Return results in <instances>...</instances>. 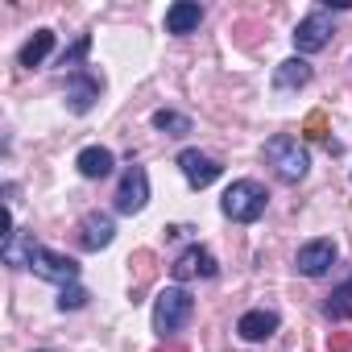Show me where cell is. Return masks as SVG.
I'll list each match as a JSON object with an SVG mask.
<instances>
[{
    "instance_id": "cell-1",
    "label": "cell",
    "mask_w": 352,
    "mask_h": 352,
    "mask_svg": "<svg viewBox=\"0 0 352 352\" xmlns=\"http://www.w3.org/2000/svg\"><path fill=\"white\" fill-rule=\"evenodd\" d=\"M195 315V298L183 290V286H166L157 298H153V331L162 340H174Z\"/></svg>"
},
{
    "instance_id": "cell-2",
    "label": "cell",
    "mask_w": 352,
    "mask_h": 352,
    "mask_svg": "<svg viewBox=\"0 0 352 352\" xmlns=\"http://www.w3.org/2000/svg\"><path fill=\"white\" fill-rule=\"evenodd\" d=\"M265 204H270V191H265L261 183H253V179H241V183H232V187L224 191L220 212H224L232 224H253V220L265 216Z\"/></svg>"
},
{
    "instance_id": "cell-3",
    "label": "cell",
    "mask_w": 352,
    "mask_h": 352,
    "mask_svg": "<svg viewBox=\"0 0 352 352\" xmlns=\"http://www.w3.org/2000/svg\"><path fill=\"white\" fill-rule=\"evenodd\" d=\"M261 157L274 166V174H278L282 183H298V179H307V166H311L307 149H302L294 137H286V133L270 137V141H265V149H261Z\"/></svg>"
},
{
    "instance_id": "cell-4",
    "label": "cell",
    "mask_w": 352,
    "mask_h": 352,
    "mask_svg": "<svg viewBox=\"0 0 352 352\" xmlns=\"http://www.w3.org/2000/svg\"><path fill=\"white\" fill-rule=\"evenodd\" d=\"M100 96H104V79H100L96 71H87V67L67 71V108H71L75 116H87Z\"/></svg>"
},
{
    "instance_id": "cell-5",
    "label": "cell",
    "mask_w": 352,
    "mask_h": 352,
    "mask_svg": "<svg viewBox=\"0 0 352 352\" xmlns=\"http://www.w3.org/2000/svg\"><path fill=\"white\" fill-rule=\"evenodd\" d=\"M149 204V174H145V166H124V174H120V187H116V212L120 216H137L141 208Z\"/></svg>"
},
{
    "instance_id": "cell-6",
    "label": "cell",
    "mask_w": 352,
    "mask_h": 352,
    "mask_svg": "<svg viewBox=\"0 0 352 352\" xmlns=\"http://www.w3.org/2000/svg\"><path fill=\"white\" fill-rule=\"evenodd\" d=\"M290 38H294V50H298V58H302V54H319V50L331 42V17H327V9H315V13H307Z\"/></svg>"
},
{
    "instance_id": "cell-7",
    "label": "cell",
    "mask_w": 352,
    "mask_h": 352,
    "mask_svg": "<svg viewBox=\"0 0 352 352\" xmlns=\"http://www.w3.org/2000/svg\"><path fill=\"white\" fill-rule=\"evenodd\" d=\"M220 274V265H216V257L204 249V245H191V249H183L179 257H174V265H170V278L174 282H191V278H216Z\"/></svg>"
},
{
    "instance_id": "cell-8",
    "label": "cell",
    "mask_w": 352,
    "mask_h": 352,
    "mask_svg": "<svg viewBox=\"0 0 352 352\" xmlns=\"http://www.w3.org/2000/svg\"><path fill=\"white\" fill-rule=\"evenodd\" d=\"M179 170H183V179H187L195 191L212 187V183L220 179V174H224V166H220L216 157L199 153V149H183V153H179Z\"/></svg>"
},
{
    "instance_id": "cell-9",
    "label": "cell",
    "mask_w": 352,
    "mask_h": 352,
    "mask_svg": "<svg viewBox=\"0 0 352 352\" xmlns=\"http://www.w3.org/2000/svg\"><path fill=\"white\" fill-rule=\"evenodd\" d=\"M112 241H116V224H112L108 212H87V216L79 220V249L100 253V249H108Z\"/></svg>"
},
{
    "instance_id": "cell-10",
    "label": "cell",
    "mask_w": 352,
    "mask_h": 352,
    "mask_svg": "<svg viewBox=\"0 0 352 352\" xmlns=\"http://www.w3.org/2000/svg\"><path fill=\"white\" fill-rule=\"evenodd\" d=\"M331 265H336V245L331 241H307L294 257V270L302 278H323Z\"/></svg>"
},
{
    "instance_id": "cell-11",
    "label": "cell",
    "mask_w": 352,
    "mask_h": 352,
    "mask_svg": "<svg viewBox=\"0 0 352 352\" xmlns=\"http://www.w3.org/2000/svg\"><path fill=\"white\" fill-rule=\"evenodd\" d=\"M204 25V5H195V0H179V5L166 9V34L174 38H187Z\"/></svg>"
},
{
    "instance_id": "cell-12",
    "label": "cell",
    "mask_w": 352,
    "mask_h": 352,
    "mask_svg": "<svg viewBox=\"0 0 352 352\" xmlns=\"http://www.w3.org/2000/svg\"><path fill=\"white\" fill-rule=\"evenodd\" d=\"M274 331H278V311L257 307V311H245V315L236 319V336L249 340V344H261V340H270Z\"/></svg>"
},
{
    "instance_id": "cell-13",
    "label": "cell",
    "mask_w": 352,
    "mask_h": 352,
    "mask_svg": "<svg viewBox=\"0 0 352 352\" xmlns=\"http://www.w3.org/2000/svg\"><path fill=\"white\" fill-rule=\"evenodd\" d=\"M75 166H79L83 179H108L112 166H116V157H112V149H104V145H87V149H79Z\"/></svg>"
},
{
    "instance_id": "cell-14",
    "label": "cell",
    "mask_w": 352,
    "mask_h": 352,
    "mask_svg": "<svg viewBox=\"0 0 352 352\" xmlns=\"http://www.w3.org/2000/svg\"><path fill=\"white\" fill-rule=\"evenodd\" d=\"M311 83V63L307 58H286V63H278L274 67V87L278 91H298V87H307Z\"/></svg>"
},
{
    "instance_id": "cell-15",
    "label": "cell",
    "mask_w": 352,
    "mask_h": 352,
    "mask_svg": "<svg viewBox=\"0 0 352 352\" xmlns=\"http://www.w3.org/2000/svg\"><path fill=\"white\" fill-rule=\"evenodd\" d=\"M129 265H133V302H141L145 286H149L153 274H157V257H153L149 249H137V253L129 257Z\"/></svg>"
},
{
    "instance_id": "cell-16",
    "label": "cell",
    "mask_w": 352,
    "mask_h": 352,
    "mask_svg": "<svg viewBox=\"0 0 352 352\" xmlns=\"http://www.w3.org/2000/svg\"><path fill=\"white\" fill-rule=\"evenodd\" d=\"M50 50H54V30H38V34L21 46L17 63H21V67H42V63L50 58Z\"/></svg>"
},
{
    "instance_id": "cell-17",
    "label": "cell",
    "mask_w": 352,
    "mask_h": 352,
    "mask_svg": "<svg viewBox=\"0 0 352 352\" xmlns=\"http://www.w3.org/2000/svg\"><path fill=\"white\" fill-rule=\"evenodd\" d=\"M153 129H162L166 137H187V133H191V116L170 112V108H157V112H153Z\"/></svg>"
},
{
    "instance_id": "cell-18",
    "label": "cell",
    "mask_w": 352,
    "mask_h": 352,
    "mask_svg": "<svg viewBox=\"0 0 352 352\" xmlns=\"http://www.w3.org/2000/svg\"><path fill=\"white\" fill-rule=\"evenodd\" d=\"M352 315V278L340 286V290H331V298H327V319H348Z\"/></svg>"
},
{
    "instance_id": "cell-19",
    "label": "cell",
    "mask_w": 352,
    "mask_h": 352,
    "mask_svg": "<svg viewBox=\"0 0 352 352\" xmlns=\"http://www.w3.org/2000/svg\"><path fill=\"white\" fill-rule=\"evenodd\" d=\"M87 50H91V34H79V38H75V46H67V50H63L58 67H71V71H79V67H83V58H87Z\"/></svg>"
},
{
    "instance_id": "cell-20",
    "label": "cell",
    "mask_w": 352,
    "mask_h": 352,
    "mask_svg": "<svg viewBox=\"0 0 352 352\" xmlns=\"http://www.w3.org/2000/svg\"><path fill=\"white\" fill-rule=\"evenodd\" d=\"M87 290L83 286H63V294H58V311H79V307H87Z\"/></svg>"
},
{
    "instance_id": "cell-21",
    "label": "cell",
    "mask_w": 352,
    "mask_h": 352,
    "mask_svg": "<svg viewBox=\"0 0 352 352\" xmlns=\"http://www.w3.org/2000/svg\"><path fill=\"white\" fill-rule=\"evenodd\" d=\"M302 133H307V137H315V141H323V137H327V116L315 108V112L302 120Z\"/></svg>"
},
{
    "instance_id": "cell-22",
    "label": "cell",
    "mask_w": 352,
    "mask_h": 352,
    "mask_svg": "<svg viewBox=\"0 0 352 352\" xmlns=\"http://www.w3.org/2000/svg\"><path fill=\"white\" fill-rule=\"evenodd\" d=\"M327 352H352V336L348 331H331L327 336Z\"/></svg>"
},
{
    "instance_id": "cell-23",
    "label": "cell",
    "mask_w": 352,
    "mask_h": 352,
    "mask_svg": "<svg viewBox=\"0 0 352 352\" xmlns=\"http://www.w3.org/2000/svg\"><path fill=\"white\" fill-rule=\"evenodd\" d=\"M157 352H187V348H179V344H170V348H157Z\"/></svg>"
},
{
    "instance_id": "cell-24",
    "label": "cell",
    "mask_w": 352,
    "mask_h": 352,
    "mask_svg": "<svg viewBox=\"0 0 352 352\" xmlns=\"http://www.w3.org/2000/svg\"><path fill=\"white\" fill-rule=\"evenodd\" d=\"M38 352H50V348H38Z\"/></svg>"
}]
</instances>
